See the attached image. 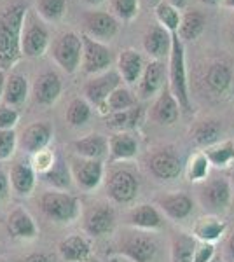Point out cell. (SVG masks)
Listing matches in <instances>:
<instances>
[{
  "label": "cell",
  "mask_w": 234,
  "mask_h": 262,
  "mask_svg": "<svg viewBox=\"0 0 234 262\" xmlns=\"http://www.w3.org/2000/svg\"><path fill=\"white\" fill-rule=\"evenodd\" d=\"M70 170L72 179L77 184V187L86 192L98 189L105 179V164L98 159H84L77 156L70 161Z\"/></svg>",
  "instance_id": "cell-12"
},
{
  "label": "cell",
  "mask_w": 234,
  "mask_h": 262,
  "mask_svg": "<svg viewBox=\"0 0 234 262\" xmlns=\"http://www.w3.org/2000/svg\"><path fill=\"white\" fill-rule=\"evenodd\" d=\"M147 170L159 182H172L180 177L184 164L173 147H161L156 149L147 158Z\"/></svg>",
  "instance_id": "cell-11"
},
{
  "label": "cell",
  "mask_w": 234,
  "mask_h": 262,
  "mask_svg": "<svg viewBox=\"0 0 234 262\" xmlns=\"http://www.w3.org/2000/svg\"><path fill=\"white\" fill-rule=\"evenodd\" d=\"M206 18L201 11L198 9H190L182 14L180 19V27H178L177 35L180 37L182 42L185 40H196L205 30Z\"/></svg>",
  "instance_id": "cell-34"
},
{
  "label": "cell",
  "mask_w": 234,
  "mask_h": 262,
  "mask_svg": "<svg viewBox=\"0 0 234 262\" xmlns=\"http://www.w3.org/2000/svg\"><path fill=\"white\" fill-rule=\"evenodd\" d=\"M137 105H138L137 96H135L130 90H127L126 86H119L117 90L109 96V100H107L109 114L127 111V108H133V107H137Z\"/></svg>",
  "instance_id": "cell-38"
},
{
  "label": "cell",
  "mask_w": 234,
  "mask_h": 262,
  "mask_svg": "<svg viewBox=\"0 0 234 262\" xmlns=\"http://www.w3.org/2000/svg\"><path fill=\"white\" fill-rule=\"evenodd\" d=\"M157 250H159V245L154 236L147 234L145 231H137L135 234L126 236L112 253L131 262H152L156 259Z\"/></svg>",
  "instance_id": "cell-8"
},
{
  "label": "cell",
  "mask_w": 234,
  "mask_h": 262,
  "mask_svg": "<svg viewBox=\"0 0 234 262\" xmlns=\"http://www.w3.org/2000/svg\"><path fill=\"white\" fill-rule=\"evenodd\" d=\"M205 154L214 168H229L234 163V140L219 142L214 147H208Z\"/></svg>",
  "instance_id": "cell-36"
},
{
  "label": "cell",
  "mask_w": 234,
  "mask_h": 262,
  "mask_svg": "<svg viewBox=\"0 0 234 262\" xmlns=\"http://www.w3.org/2000/svg\"><path fill=\"white\" fill-rule=\"evenodd\" d=\"M51 56L67 74H75L82 63V37L75 32L59 35L51 46Z\"/></svg>",
  "instance_id": "cell-7"
},
{
  "label": "cell",
  "mask_w": 234,
  "mask_h": 262,
  "mask_svg": "<svg viewBox=\"0 0 234 262\" xmlns=\"http://www.w3.org/2000/svg\"><path fill=\"white\" fill-rule=\"evenodd\" d=\"M119 86H122V79L117 70H107L103 74L93 75V79L84 84V96L91 105H95L98 112L109 116L107 100Z\"/></svg>",
  "instance_id": "cell-6"
},
{
  "label": "cell",
  "mask_w": 234,
  "mask_h": 262,
  "mask_svg": "<svg viewBox=\"0 0 234 262\" xmlns=\"http://www.w3.org/2000/svg\"><path fill=\"white\" fill-rule=\"evenodd\" d=\"M210 262H222V259H220V257H219V255H215V257H214V259H211Z\"/></svg>",
  "instance_id": "cell-57"
},
{
  "label": "cell",
  "mask_w": 234,
  "mask_h": 262,
  "mask_svg": "<svg viewBox=\"0 0 234 262\" xmlns=\"http://www.w3.org/2000/svg\"><path fill=\"white\" fill-rule=\"evenodd\" d=\"M82 37V70L89 75H98L110 70L112 65V51L103 42H98L88 35Z\"/></svg>",
  "instance_id": "cell-13"
},
{
  "label": "cell",
  "mask_w": 234,
  "mask_h": 262,
  "mask_svg": "<svg viewBox=\"0 0 234 262\" xmlns=\"http://www.w3.org/2000/svg\"><path fill=\"white\" fill-rule=\"evenodd\" d=\"M91 119V103L86 98H74L67 108V122L72 128H80Z\"/></svg>",
  "instance_id": "cell-37"
},
{
  "label": "cell",
  "mask_w": 234,
  "mask_h": 262,
  "mask_svg": "<svg viewBox=\"0 0 234 262\" xmlns=\"http://www.w3.org/2000/svg\"><path fill=\"white\" fill-rule=\"evenodd\" d=\"M84 262H100V260L95 259V257H89V259H88V260H84Z\"/></svg>",
  "instance_id": "cell-58"
},
{
  "label": "cell",
  "mask_w": 234,
  "mask_h": 262,
  "mask_svg": "<svg viewBox=\"0 0 234 262\" xmlns=\"http://www.w3.org/2000/svg\"><path fill=\"white\" fill-rule=\"evenodd\" d=\"M72 149L79 158L103 161V158L109 154V140L100 133H91L72 142Z\"/></svg>",
  "instance_id": "cell-27"
},
{
  "label": "cell",
  "mask_w": 234,
  "mask_h": 262,
  "mask_svg": "<svg viewBox=\"0 0 234 262\" xmlns=\"http://www.w3.org/2000/svg\"><path fill=\"white\" fill-rule=\"evenodd\" d=\"M196 247H198V239L193 234L187 232H177L172 238V262H193Z\"/></svg>",
  "instance_id": "cell-35"
},
{
  "label": "cell",
  "mask_w": 234,
  "mask_h": 262,
  "mask_svg": "<svg viewBox=\"0 0 234 262\" xmlns=\"http://www.w3.org/2000/svg\"><path fill=\"white\" fill-rule=\"evenodd\" d=\"M166 67L164 61L151 60L143 69V74L138 81V96L142 100H151L159 95L164 88L166 81Z\"/></svg>",
  "instance_id": "cell-20"
},
{
  "label": "cell",
  "mask_w": 234,
  "mask_h": 262,
  "mask_svg": "<svg viewBox=\"0 0 234 262\" xmlns=\"http://www.w3.org/2000/svg\"><path fill=\"white\" fill-rule=\"evenodd\" d=\"M145 2H147V6H151V7H156L157 4H161V2H163V0H145Z\"/></svg>",
  "instance_id": "cell-54"
},
{
  "label": "cell",
  "mask_w": 234,
  "mask_h": 262,
  "mask_svg": "<svg viewBox=\"0 0 234 262\" xmlns=\"http://www.w3.org/2000/svg\"><path fill=\"white\" fill-rule=\"evenodd\" d=\"M222 6L227 9H234V0H222Z\"/></svg>",
  "instance_id": "cell-53"
},
{
  "label": "cell",
  "mask_w": 234,
  "mask_h": 262,
  "mask_svg": "<svg viewBox=\"0 0 234 262\" xmlns=\"http://www.w3.org/2000/svg\"><path fill=\"white\" fill-rule=\"evenodd\" d=\"M156 18L161 27H164L169 33H177L180 27L182 14L177 7L169 6L168 2H161L156 6Z\"/></svg>",
  "instance_id": "cell-40"
},
{
  "label": "cell",
  "mask_w": 234,
  "mask_h": 262,
  "mask_svg": "<svg viewBox=\"0 0 234 262\" xmlns=\"http://www.w3.org/2000/svg\"><path fill=\"white\" fill-rule=\"evenodd\" d=\"M166 2H168L169 6L177 7V9H184V7L187 6V2H189V0H166Z\"/></svg>",
  "instance_id": "cell-51"
},
{
  "label": "cell",
  "mask_w": 234,
  "mask_h": 262,
  "mask_svg": "<svg viewBox=\"0 0 234 262\" xmlns=\"http://www.w3.org/2000/svg\"><path fill=\"white\" fill-rule=\"evenodd\" d=\"M7 231L14 239H35L39 234L37 224L33 221V217L27 210L23 208H14L7 217Z\"/></svg>",
  "instance_id": "cell-26"
},
{
  "label": "cell",
  "mask_w": 234,
  "mask_h": 262,
  "mask_svg": "<svg viewBox=\"0 0 234 262\" xmlns=\"http://www.w3.org/2000/svg\"><path fill=\"white\" fill-rule=\"evenodd\" d=\"M126 224L137 231L154 232L164 227V215L156 205L142 203L137 205L126 213Z\"/></svg>",
  "instance_id": "cell-15"
},
{
  "label": "cell",
  "mask_w": 234,
  "mask_h": 262,
  "mask_svg": "<svg viewBox=\"0 0 234 262\" xmlns=\"http://www.w3.org/2000/svg\"><path fill=\"white\" fill-rule=\"evenodd\" d=\"M180 117V105L168 86L163 88V91L157 95L154 101V107L151 111V119L161 126L175 124Z\"/></svg>",
  "instance_id": "cell-22"
},
{
  "label": "cell",
  "mask_w": 234,
  "mask_h": 262,
  "mask_svg": "<svg viewBox=\"0 0 234 262\" xmlns=\"http://www.w3.org/2000/svg\"><path fill=\"white\" fill-rule=\"evenodd\" d=\"M172 42L173 33H169L161 25H154L143 35V49L152 60L164 61L166 58H169V53H172Z\"/></svg>",
  "instance_id": "cell-21"
},
{
  "label": "cell",
  "mask_w": 234,
  "mask_h": 262,
  "mask_svg": "<svg viewBox=\"0 0 234 262\" xmlns=\"http://www.w3.org/2000/svg\"><path fill=\"white\" fill-rule=\"evenodd\" d=\"M227 253L234 260V231L231 232V236H229V239H227Z\"/></svg>",
  "instance_id": "cell-50"
},
{
  "label": "cell",
  "mask_w": 234,
  "mask_h": 262,
  "mask_svg": "<svg viewBox=\"0 0 234 262\" xmlns=\"http://www.w3.org/2000/svg\"><path fill=\"white\" fill-rule=\"evenodd\" d=\"M28 98V81L23 74H11L6 81V90H4V103L9 107H19Z\"/></svg>",
  "instance_id": "cell-33"
},
{
  "label": "cell",
  "mask_w": 234,
  "mask_h": 262,
  "mask_svg": "<svg viewBox=\"0 0 234 262\" xmlns=\"http://www.w3.org/2000/svg\"><path fill=\"white\" fill-rule=\"evenodd\" d=\"M49 49V30L46 28L44 21L39 16L28 12L23 23V33H21V51L23 56L40 58Z\"/></svg>",
  "instance_id": "cell-9"
},
{
  "label": "cell",
  "mask_w": 234,
  "mask_h": 262,
  "mask_svg": "<svg viewBox=\"0 0 234 262\" xmlns=\"http://www.w3.org/2000/svg\"><path fill=\"white\" fill-rule=\"evenodd\" d=\"M145 69V61L143 56L135 49H124L117 58V72L121 75L122 82H126L127 86L138 84L140 77Z\"/></svg>",
  "instance_id": "cell-24"
},
{
  "label": "cell",
  "mask_w": 234,
  "mask_h": 262,
  "mask_svg": "<svg viewBox=\"0 0 234 262\" xmlns=\"http://www.w3.org/2000/svg\"><path fill=\"white\" fill-rule=\"evenodd\" d=\"M40 179L46 182L48 185L54 189V191H69L72 187V170L70 164L65 161L63 156L56 154V161L51 166V170L44 175H40Z\"/></svg>",
  "instance_id": "cell-32"
},
{
  "label": "cell",
  "mask_w": 234,
  "mask_h": 262,
  "mask_svg": "<svg viewBox=\"0 0 234 262\" xmlns=\"http://www.w3.org/2000/svg\"><path fill=\"white\" fill-rule=\"evenodd\" d=\"M232 196L234 192L229 177L224 175L210 177L199 187V203H201L203 210L208 215L222 217L224 213H227L229 208H231Z\"/></svg>",
  "instance_id": "cell-4"
},
{
  "label": "cell",
  "mask_w": 234,
  "mask_h": 262,
  "mask_svg": "<svg viewBox=\"0 0 234 262\" xmlns=\"http://www.w3.org/2000/svg\"><path fill=\"white\" fill-rule=\"evenodd\" d=\"M84 2L89 4V6H100V4L103 2V0H84Z\"/></svg>",
  "instance_id": "cell-55"
},
{
  "label": "cell",
  "mask_w": 234,
  "mask_h": 262,
  "mask_svg": "<svg viewBox=\"0 0 234 262\" xmlns=\"http://www.w3.org/2000/svg\"><path fill=\"white\" fill-rule=\"evenodd\" d=\"M225 229V222L222 221V217H217V215H205V217L198 219L193 227V236L198 242L203 243H215L219 242L224 236Z\"/></svg>",
  "instance_id": "cell-30"
},
{
  "label": "cell",
  "mask_w": 234,
  "mask_h": 262,
  "mask_svg": "<svg viewBox=\"0 0 234 262\" xmlns=\"http://www.w3.org/2000/svg\"><path fill=\"white\" fill-rule=\"evenodd\" d=\"M61 91H63L61 79L53 70L42 72L39 77L35 79L32 88L33 100L39 105H42V107H49V105L56 103L58 98L61 96Z\"/></svg>",
  "instance_id": "cell-19"
},
{
  "label": "cell",
  "mask_w": 234,
  "mask_h": 262,
  "mask_svg": "<svg viewBox=\"0 0 234 262\" xmlns=\"http://www.w3.org/2000/svg\"><path fill=\"white\" fill-rule=\"evenodd\" d=\"M105 191L110 200L117 205H131L140 192L138 177L130 168H112L105 179Z\"/></svg>",
  "instance_id": "cell-5"
},
{
  "label": "cell",
  "mask_w": 234,
  "mask_h": 262,
  "mask_svg": "<svg viewBox=\"0 0 234 262\" xmlns=\"http://www.w3.org/2000/svg\"><path fill=\"white\" fill-rule=\"evenodd\" d=\"M229 182H231V187H232V192H234V168H232L231 175H229Z\"/></svg>",
  "instance_id": "cell-56"
},
{
  "label": "cell",
  "mask_w": 234,
  "mask_h": 262,
  "mask_svg": "<svg viewBox=\"0 0 234 262\" xmlns=\"http://www.w3.org/2000/svg\"><path fill=\"white\" fill-rule=\"evenodd\" d=\"M19 121V112L9 105H0V129H14Z\"/></svg>",
  "instance_id": "cell-45"
},
{
  "label": "cell",
  "mask_w": 234,
  "mask_h": 262,
  "mask_svg": "<svg viewBox=\"0 0 234 262\" xmlns=\"http://www.w3.org/2000/svg\"><path fill=\"white\" fill-rule=\"evenodd\" d=\"M119 23L109 12L93 11L84 16V35L98 42H109L117 35Z\"/></svg>",
  "instance_id": "cell-17"
},
{
  "label": "cell",
  "mask_w": 234,
  "mask_h": 262,
  "mask_svg": "<svg viewBox=\"0 0 234 262\" xmlns=\"http://www.w3.org/2000/svg\"><path fill=\"white\" fill-rule=\"evenodd\" d=\"M117 215L114 206L107 201H96L89 205L82 217L84 232L91 238H103L116 227Z\"/></svg>",
  "instance_id": "cell-10"
},
{
  "label": "cell",
  "mask_w": 234,
  "mask_h": 262,
  "mask_svg": "<svg viewBox=\"0 0 234 262\" xmlns=\"http://www.w3.org/2000/svg\"><path fill=\"white\" fill-rule=\"evenodd\" d=\"M138 154V140L131 133H114L109 138L110 163H126Z\"/></svg>",
  "instance_id": "cell-23"
},
{
  "label": "cell",
  "mask_w": 234,
  "mask_h": 262,
  "mask_svg": "<svg viewBox=\"0 0 234 262\" xmlns=\"http://www.w3.org/2000/svg\"><path fill=\"white\" fill-rule=\"evenodd\" d=\"M143 117H145V111L142 105H137V107L127 108V111L109 114L107 128L114 129L116 133H131L142 126Z\"/></svg>",
  "instance_id": "cell-28"
},
{
  "label": "cell",
  "mask_w": 234,
  "mask_h": 262,
  "mask_svg": "<svg viewBox=\"0 0 234 262\" xmlns=\"http://www.w3.org/2000/svg\"><path fill=\"white\" fill-rule=\"evenodd\" d=\"M222 122L217 119H203L196 122V126L190 129V138L194 140L196 145L199 147H214L222 138Z\"/></svg>",
  "instance_id": "cell-31"
},
{
  "label": "cell",
  "mask_w": 234,
  "mask_h": 262,
  "mask_svg": "<svg viewBox=\"0 0 234 262\" xmlns=\"http://www.w3.org/2000/svg\"><path fill=\"white\" fill-rule=\"evenodd\" d=\"M210 168L211 164L208 161L205 152H198L185 164L187 179L190 182H205L208 179V175H210Z\"/></svg>",
  "instance_id": "cell-39"
},
{
  "label": "cell",
  "mask_w": 234,
  "mask_h": 262,
  "mask_svg": "<svg viewBox=\"0 0 234 262\" xmlns=\"http://www.w3.org/2000/svg\"><path fill=\"white\" fill-rule=\"evenodd\" d=\"M40 210L49 221L56 224H72L80 215V200L67 191H46L39 200Z\"/></svg>",
  "instance_id": "cell-3"
},
{
  "label": "cell",
  "mask_w": 234,
  "mask_h": 262,
  "mask_svg": "<svg viewBox=\"0 0 234 262\" xmlns=\"http://www.w3.org/2000/svg\"><path fill=\"white\" fill-rule=\"evenodd\" d=\"M9 182H11V189L18 196H30L37 184V171L33 170L32 163L18 161L11 166Z\"/></svg>",
  "instance_id": "cell-25"
},
{
  "label": "cell",
  "mask_w": 234,
  "mask_h": 262,
  "mask_svg": "<svg viewBox=\"0 0 234 262\" xmlns=\"http://www.w3.org/2000/svg\"><path fill=\"white\" fill-rule=\"evenodd\" d=\"M58 252L65 262H84L91 257V243L82 234H72L59 242Z\"/></svg>",
  "instance_id": "cell-29"
},
{
  "label": "cell",
  "mask_w": 234,
  "mask_h": 262,
  "mask_svg": "<svg viewBox=\"0 0 234 262\" xmlns=\"http://www.w3.org/2000/svg\"><path fill=\"white\" fill-rule=\"evenodd\" d=\"M201 2L206 6H219V4H222V0H201Z\"/></svg>",
  "instance_id": "cell-52"
},
{
  "label": "cell",
  "mask_w": 234,
  "mask_h": 262,
  "mask_svg": "<svg viewBox=\"0 0 234 262\" xmlns=\"http://www.w3.org/2000/svg\"><path fill=\"white\" fill-rule=\"evenodd\" d=\"M156 206L168 219H172L175 222H182L193 215L196 203L187 192H169L157 196Z\"/></svg>",
  "instance_id": "cell-16"
},
{
  "label": "cell",
  "mask_w": 234,
  "mask_h": 262,
  "mask_svg": "<svg viewBox=\"0 0 234 262\" xmlns=\"http://www.w3.org/2000/svg\"><path fill=\"white\" fill-rule=\"evenodd\" d=\"M217 255L215 253V245L214 243H198L193 257V262H210L214 257Z\"/></svg>",
  "instance_id": "cell-46"
},
{
  "label": "cell",
  "mask_w": 234,
  "mask_h": 262,
  "mask_svg": "<svg viewBox=\"0 0 234 262\" xmlns=\"http://www.w3.org/2000/svg\"><path fill=\"white\" fill-rule=\"evenodd\" d=\"M21 262H53L51 260V257L48 253L44 252H33V253H28L27 257H25Z\"/></svg>",
  "instance_id": "cell-48"
},
{
  "label": "cell",
  "mask_w": 234,
  "mask_h": 262,
  "mask_svg": "<svg viewBox=\"0 0 234 262\" xmlns=\"http://www.w3.org/2000/svg\"><path fill=\"white\" fill-rule=\"evenodd\" d=\"M18 147V135L14 129H0V161H7L14 156Z\"/></svg>",
  "instance_id": "cell-42"
},
{
  "label": "cell",
  "mask_w": 234,
  "mask_h": 262,
  "mask_svg": "<svg viewBox=\"0 0 234 262\" xmlns=\"http://www.w3.org/2000/svg\"><path fill=\"white\" fill-rule=\"evenodd\" d=\"M203 82H205V88L211 98H227L234 86V72L227 63L215 61L206 69Z\"/></svg>",
  "instance_id": "cell-14"
},
{
  "label": "cell",
  "mask_w": 234,
  "mask_h": 262,
  "mask_svg": "<svg viewBox=\"0 0 234 262\" xmlns=\"http://www.w3.org/2000/svg\"><path fill=\"white\" fill-rule=\"evenodd\" d=\"M6 81H7L6 70L0 69V100H2V96H4V90H6Z\"/></svg>",
  "instance_id": "cell-49"
},
{
  "label": "cell",
  "mask_w": 234,
  "mask_h": 262,
  "mask_svg": "<svg viewBox=\"0 0 234 262\" xmlns=\"http://www.w3.org/2000/svg\"><path fill=\"white\" fill-rule=\"evenodd\" d=\"M112 7L121 19L131 21L138 12V0H112Z\"/></svg>",
  "instance_id": "cell-44"
},
{
  "label": "cell",
  "mask_w": 234,
  "mask_h": 262,
  "mask_svg": "<svg viewBox=\"0 0 234 262\" xmlns=\"http://www.w3.org/2000/svg\"><path fill=\"white\" fill-rule=\"evenodd\" d=\"M56 161V152L51 150L49 147L40 152H37V154L32 156V166L33 170L37 171V175H44V173H48L51 170V166L54 164Z\"/></svg>",
  "instance_id": "cell-43"
},
{
  "label": "cell",
  "mask_w": 234,
  "mask_h": 262,
  "mask_svg": "<svg viewBox=\"0 0 234 262\" xmlns=\"http://www.w3.org/2000/svg\"><path fill=\"white\" fill-rule=\"evenodd\" d=\"M51 140H53V126L48 121H40L33 122L27 129H23V133H21L18 140V145L21 147V150L33 156L37 152L48 149Z\"/></svg>",
  "instance_id": "cell-18"
},
{
  "label": "cell",
  "mask_w": 234,
  "mask_h": 262,
  "mask_svg": "<svg viewBox=\"0 0 234 262\" xmlns=\"http://www.w3.org/2000/svg\"><path fill=\"white\" fill-rule=\"evenodd\" d=\"M67 11V0H37V14L46 21H58Z\"/></svg>",
  "instance_id": "cell-41"
},
{
  "label": "cell",
  "mask_w": 234,
  "mask_h": 262,
  "mask_svg": "<svg viewBox=\"0 0 234 262\" xmlns=\"http://www.w3.org/2000/svg\"><path fill=\"white\" fill-rule=\"evenodd\" d=\"M28 14L25 2H12L0 9V69L9 70L23 58L21 33Z\"/></svg>",
  "instance_id": "cell-1"
},
{
  "label": "cell",
  "mask_w": 234,
  "mask_h": 262,
  "mask_svg": "<svg viewBox=\"0 0 234 262\" xmlns=\"http://www.w3.org/2000/svg\"><path fill=\"white\" fill-rule=\"evenodd\" d=\"M168 60V88L180 105V111L190 114L193 112V101H190L189 79H187L185 48L177 33H173L172 53H169Z\"/></svg>",
  "instance_id": "cell-2"
},
{
  "label": "cell",
  "mask_w": 234,
  "mask_h": 262,
  "mask_svg": "<svg viewBox=\"0 0 234 262\" xmlns=\"http://www.w3.org/2000/svg\"><path fill=\"white\" fill-rule=\"evenodd\" d=\"M232 40H234V32H232Z\"/></svg>",
  "instance_id": "cell-59"
},
{
  "label": "cell",
  "mask_w": 234,
  "mask_h": 262,
  "mask_svg": "<svg viewBox=\"0 0 234 262\" xmlns=\"http://www.w3.org/2000/svg\"><path fill=\"white\" fill-rule=\"evenodd\" d=\"M11 194V182H9V173H6L0 168V203L6 201Z\"/></svg>",
  "instance_id": "cell-47"
}]
</instances>
